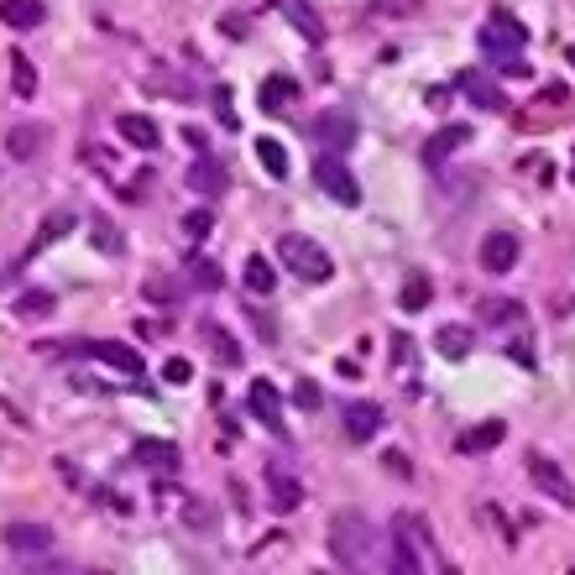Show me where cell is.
<instances>
[{
    "label": "cell",
    "instance_id": "cell-1",
    "mask_svg": "<svg viewBox=\"0 0 575 575\" xmlns=\"http://www.w3.org/2000/svg\"><path fill=\"white\" fill-rule=\"evenodd\" d=\"M377 549H382V534L361 513H340L330 523V555H335L340 570H372V565H382Z\"/></svg>",
    "mask_w": 575,
    "mask_h": 575
},
{
    "label": "cell",
    "instance_id": "cell-2",
    "mask_svg": "<svg viewBox=\"0 0 575 575\" xmlns=\"http://www.w3.org/2000/svg\"><path fill=\"white\" fill-rule=\"evenodd\" d=\"M476 42H481V53H487L497 68H508L513 79H523V74H528V63L518 58V53L528 48V27H523L518 16H508V11H492L487 21H481Z\"/></svg>",
    "mask_w": 575,
    "mask_h": 575
},
{
    "label": "cell",
    "instance_id": "cell-3",
    "mask_svg": "<svg viewBox=\"0 0 575 575\" xmlns=\"http://www.w3.org/2000/svg\"><path fill=\"white\" fill-rule=\"evenodd\" d=\"M278 262L293 272V278H304V283H330V272H335L330 251L319 241H309V236H298V230L278 236Z\"/></svg>",
    "mask_w": 575,
    "mask_h": 575
},
{
    "label": "cell",
    "instance_id": "cell-4",
    "mask_svg": "<svg viewBox=\"0 0 575 575\" xmlns=\"http://www.w3.org/2000/svg\"><path fill=\"white\" fill-rule=\"evenodd\" d=\"M314 183L325 189V199L345 204V210H351V204H361V183L351 178V168H345L340 157H319V163H314Z\"/></svg>",
    "mask_w": 575,
    "mask_h": 575
},
{
    "label": "cell",
    "instance_id": "cell-5",
    "mask_svg": "<svg viewBox=\"0 0 575 575\" xmlns=\"http://www.w3.org/2000/svg\"><path fill=\"white\" fill-rule=\"evenodd\" d=\"M528 476H534V487H539L549 502H555V508H575V487L565 481V471H560L549 455H539V450L528 455Z\"/></svg>",
    "mask_w": 575,
    "mask_h": 575
},
{
    "label": "cell",
    "instance_id": "cell-6",
    "mask_svg": "<svg viewBox=\"0 0 575 575\" xmlns=\"http://www.w3.org/2000/svg\"><path fill=\"white\" fill-rule=\"evenodd\" d=\"M246 408H251V419H257V424H267V434H288V424H283V398H278V387H272V382H251Z\"/></svg>",
    "mask_w": 575,
    "mask_h": 575
},
{
    "label": "cell",
    "instance_id": "cell-7",
    "mask_svg": "<svg viewBox=\"0 0 575 575\" xmlns=\"http://www.w3.org/2000/svg\"><path fill=\"white\" fill-rule=\"evenodd\" d=\"M340 424H345V434H351L356 445H366V440H377V434H382V408L366 403V398H356V403H345Z\"/></svg>",
    "mask_w": 575,
    "mask_h": 575
},
{
    "label": "cell",
    "instance_id": "cell-8",
    "mask_svg": "<svg viewBox=\"0 0 575 575\" xmlns=\"http://www.w3.org/2000/svg\"><path fill=\"white\" fill-rule=\"evenodd\" d=\"M6 549H16V555H48L53 549V528L48 523H6Z\"/></svg>",
    "mask_w": 575,
    "mask_h": 575
},
{
    "label": "cell",
    "instance_id": "cell-9",
    "mask_svg": "<svg viewBox=\"0 0 575 575\" xmlns=\"http://www.w3.org/2000/svg\"><path fill=\"white\" fill-rule=\"evenodd\" d=\"M314 136L325 147H335V152H351L356 147V115H345V110H325L314 121Z\"/></svg>",
    "mask_w": 575,
    "mask_h": 575
},
{
    "label": "cell",
    "instance_id": "cell-10",
    "mask_svg": "<svg viewBox=\"0 0 575 575\" xmlns=\"http://www.w3.org/2000/svg\"><path fill=\"white\" fill-rule=\"evenodd\" d=\"M42 142H48V126L42 121H21L6 131V157L11 163H32V157L42 152Z\"/></svg>",
    "mask_w": 575,
    "mask_h": 575
},
{
    "label": "cell",
    "instance_id": "cell-11",
    "mask_svg": "<svg viewBox=\"0 0 575 575\" xmlns=\"http://www.w3.org/2000/svg\"><path fill=\"white\" fill-rule=\"evenodd\" d=\"M481 267H487V272L518 267V236H513V230H492V236L481 241Z\"/></svg>",
    "mask_w": 575,
    "mask_h": 575
},
{
    "label": "cell",
    "instance_id": "cell-12",
    "mask_svg": "<svg viewBox=\"0 0 575 575\" xmlns=\"http://www.w3.org/2000/svg\"><path fill=\"white\" fill-rule=\"evenodd\" d=\"M115 131H121V142H131L136 152H152V147H163V131H157V121L152 115H121V121H115Z\"/></svg>",
    "mask_w": 575,
    "mask_h": 575
},
{
    "label": "cell",
    "instance_id": "cell-13",
    "mask_svg": "<svg viewBox=\"0 0 575 575\" xmlns=\"http://www.w3.org/2000/svg\"><path fill=\"white\" fill-rule=\"evenodd\" d=\"M455 89H460L466 100H476L481 110H502V105H508V100H502V89H497L487 74H481V68H466V74L455 79Z\"/></svg>",
    "mask_w": 575,
    "mask_h": 575
},
{
    "label": "cell",
    "instance_id": "cell-14",
    "mask_svg": "<svg viewBox=\"0 0 575 575\" xmlns=\"http://www.w3.org/2000/svg\"><path fill=\"white\" fill-rule=\"evenodd\" d=\"M502 440H508V424H502V419H487V424H476V429L460 434L455 450H460V455H487V450H497Z\"/></svg>",
    "mask_w": 575,
    "mask_h": 575
},
{
    "label": "cell",
    "instance_id": "cell-15",
    "mask_svg": "<svg viewBox=\"0 0 575 575\" xmlns=\"http://www.w3.org/2000/svg\"><path fill=\"white\" fill-rule=\"evenodd\" d=\"M267 497H272V508H278V513H293L298 508V502H304V487H298V476H288L283 466H267Z\"/></svg>",
    "mask_w": 575,
    "mask_h": 575
},
{
    "label": "cell",
    "instance_id": "cell-16",
    "mask_svg": "<svg viewBox=\"0 0 575 575\" xmlns=\"http://www.w3.org/2000/svg\"><path fill=\"white\" fill-rule=\"evenodd\" d=\"M84 356H95V361L115 366V372H126V377H142V356H136L131 345H121V340H100V345H84Z\"/></svg>",
    "mask_w": 575,
    "mask_h": 575
},
{
    "label": "cell",
    "instance_id": "cell-17",
    "mask_svg": "<svg viewBox=\"0 0 575 575\" xmlns=\"http://www.w3.org/2000/svg\"><path fill=\"white\" fill-rule=\"evenodd\" d=\"M42 16H48V6H42V0H0V21H6L11 32L42 27Z\"/></svg>",
    "mask_w": 575,
    "mask_h": 575
},
{
    "label": "cell",
    "instance_id": "cell-18",
    "mask_svg": "<svg viewBox=\"0 0 575 575\" xmlns=\"http://www.w3.org/2000/svg\"><path fill=\"white\" fill-rule=\"evenodd\" d=\"M460 142H471V131H466V126H445L440 136H429V142H424V163H429V168H440Z\"/></svg>",
    "mask_w": 575,
    "mask_h": 575
},
{
    "label": "cell",
    "instance_id": "cell-19",
    "mask_svg": "<svg viewBox=\"0 0 575 575\" xmlns=\"http://www.w3.org/2000/svg\"><path fill=\"white\" fill-rule=\"evenodd\" d=\"M131 460L157 466V471H173V466H178V450H173L168 440H136V445H131Z\"/></svg>",
    "mask_w": 575,
    "mask_h": 575
},
{
    "label": "cell",
    "instance_id": "cell-20",
    "mask_svg": "<svg viewBox=\"0 0 575 575\" xmlns=\"http://www.w3.org/2000/svg\"><path fill=\"white\" fill-rule=\"evenodd\" d=\"M471 345H476V335L466 325H440V335H434V351H440L445 361H460Z\"/></svg>",
    "mask_w": 575,
    "mask_h": 575
},
{
    "label": "cell",
    "instance_id": "cell-21",
    "mask_svg": "<svg viewBox=\"0 0 575 575\" xmlns=\"http://www.w3.org/2000/svg\"><path fill=\"white\" fill-rule=\"evenodd\" d=\"M189 189H194V194H204V199L220 194V189H225V168H220V163H210V157H199V163L189 168Z\"/></svg>",
    "mask_w": 575,
    "mask_h": 575
},
{
    "label": "cell",
    "instance_id": "cell-22",
    "mask_svg": "<svg viewBox=\"0 0 575 575\" xmlns=\"http://www.w3.org/2000/svg\"><path fill=\"white\" fill-rule=\"evenodd\" d=\"M262 110H272V115H278V110H288V100H298V84L288 79V74H272L267 84H262Z\"/></svg>",
    "mask_w": 575,
    "mask_h": 575
},
{
    "label": "cell",
    "instance_id": "cell-23",
    "mask_svg": "<svg viewBox=\"0 0 575 575\" xmlns=\"http://www.w3.org/2000/svg\"><path fill=\"white\" fill-rule=\"evenodd\" d=\"M11 89H16V100H32L37 95V68L27 53H11Z\"/></svg>",
    "mask_w": 575,
    "mask_h": 575
},
{
    "label": "cell",
    "instance_id": "cell-24",
    "mask_svg": "<svg viewBox=\"0 0 575 575\" xmlns=\"http://www.w3.org/2000/svg\"><path fill=\"white\" fill-rule=\"evenodd\" d=\"M257 163L272 173V178H288V152L278 136H257Z\"/></svg>",
    "mask_w": 575,
    "mask_h": 575
},
{
    "label": "cell",
    "instance_id": "cell-25",
    "mask_svg": "<svg viewBox=\"0 0 575 575\" xmlns=\"http://www.w3.org/2000/svg\"><path fill=\"white\" fill-rule=\"evenodd\" d=\"M89 241H95L100 251H105V257H121V251H126V241H121V230H115L105 215H95V220H89Z\"/></svg>",
    "mask_w": 575,
    "mask_h": 575
},
{
    "label": "cell",
    "instance_id": "cell-26",
    "mask_svg": "<svg viewBox=\"0 0 575 575\" xmlns=\"http://www.w3.org/2000/svg\"><path fill=\"white\" fill-rule=\"evenodd\" d=\"M246 288L257 293V298H267L272 288H278V272H272L267 257H251V262H246Z\"/></svg>",
    "mask_w": 575,
    "mask_h": 575
},
{
    "label": "cell",
    "instance_id": "cell-27",
    "mask_svg": "<svg viewBox=\"0 0 575 575\" xmlns=\"http://www.w3.org/2000/svg\"><path fill=\"white\" fill-rule=\"evenodd\" d=\"M283 16H288V21H293V27L304 32L309 42H325V21H319L309 6H298V0H293V6H283Z\"/></svg>",
    "mask_w": 575,
    "mask_h": 575
},
{
    "label": "cell",
    "instance_id": "cell-28",
    "mask_svg": "<svg viewBox=\"0 0 575 575\" xmlns=\"http://www.w3.org/2000/svg\"><path fill=\"white\" fill-rule=\"evenodd\" d=\"M16 314L21 319H42V314H53V293L48 288H27L16 298Z\"/></svg>",
    "mask_w": 575,
    "mask_h": 575
},
{
    "label": "cell",
    "instance_id": "cell-29",
    "mask_svg": "<svg viewBox=\"0 0 575 575\" xmlns=\"http://www.w3.org/2000/svg\"><path fill=\"white\" fill-rule=\"evenodd\" d=\"M204 340L215 345V356H220V366H241V345L230 340V335H225L220 325H204Z\"/></svg>",
    "mask_w": 575,
    "mask_h": 575
},
{
    "label": "cell",
    "instance_id": "cell-30",
    "mask_svg": "<svg viewBox=\"0 0 575 575\" xmlns=\"http://www.w3.org/2000/svg\"><path fill=\"white\" fill-rule=\"evenodd\" d=\"M429 298H434V283L424 278V272H413V278L403 283V309H424Z\"/></svg>",
    "mask_w": 575,
    "mask_h": 575
},
{
    "label": "cell",
    "instance_id": "cell-31",
    "mask_svg": "<svg viewBox=\"0 0 575 575\" xmlns=\"http://www.w3.org/2000/svg\"><path fill=\"white\" fill-rule=\"evenodd\" d=\"M189 283H194V288H220V267L204 262V257H194V262H189Z\"/></svg>",
    "mask_w": 575,
    "mask_h": 575
},
{
    "label": "cell",
    "instance_id": "cell-32",
    "mask_svg": "<svg viewBox=\"0 0 575 575\" xmlns=\"http://www.w3.org/2000/svg\"><path fill=\"white\" fill-rule=\"evenodd\" d=\"M419 11H424V0H377V16H393V21H408Z\"/></svg>",
    "mask_w": 575,
    "mask_h": 575
},
{
    "label": "cell",
    "instance_id": "cell-33",
    "mask_svg": "<svg viewBox=\"0 0 575 575\" xmlns=\"http://www.w3.org/2000/svg\"><path fill=\"white\" fill-rule=\"evenodd\" d=\"M481 319H487V325H502V319H518V304H508V298H487V304H481Z\"/></svg>",
    "mask_w": 575,
    "mask_h": 575
},
{
    "label": "cell",
    "instance_id": "cell-34",
    "mask_svg": "<svg viewBox=\"0 0 575 575\" xmlns=\"http://www.w3.org/2000/svg\"><path fill=\"white\" fill-rule=\"evenodd\" d=\"M68 225H74V215H53L48 225H42V236L32 241V251H42V246H53V241L63 236V230H68Z\"/></svg>",
    "mask_w": 575,
    "mask_h": 575
},
{
    "label": "cell",
    "instance_id": "cell-35",
    "mask_svg": "<svg viewBox=\"0 0 575 575\" xmlns=\"http://www.w3.org/2000/svg\"><path fill=\"white\" fill-rule=\"evenodd\" d=\"M210 210H194V215H183V236H189V241H204V236H210Z\"/></svg>",
    "mask_w": 575,
    "mask_h": 575
},
{
    "label": "cell",
    "instance_id": "cell-36",
    "mask_svg": "<svg viewBox=\"0 0 575 575\" xmlns=\"http://www.w3.org/2000/svg\"><path fill=\"white\" fill-rule=\"evenodd\" d=\"M215 115L225 131H236V105H230V89H215Z\"/></svg>",
    "mask_w": 575,
    "mask_h": 575
},
{
    "label": "cell",
    "instance_id": "cell-37",
    "mask_svg": "<svg viewBox=\"0 0 575 575\" xmlns=\"http://www.w3.org/2000/svg\"><path fill=\"white\" fill-rule=\"evenodd\" d=\"M163 377H168V382H189V377H194V366L183 361V356H173V361L163 366Z\"/></svg>",
    "mask_w": 575,
    "mask_h": 575
},
{
    "label": "cell",
    "instance_id": "cell-38",
    "mask_svg": "<svg viewBox=\"0 0 575 575\" xmlns=\"http://www.w3.org/2000/svg\"><path fill=\"white\" fill-rule=\"evenodd\" d=\"M298 403H304V408H319V387L314 382H298V393H293Z\"/></svg>",
    "mask_w": 575,
    "mask_h": 575
},
{
    "label": "cell",
    "instance_id": "cell-39",
    "mask_svg": "<svg viewBox=\"0 0 575 575\" xmlns=\"http://www.w3.org/2000/svg\"><path fill=\"white\" fill-rule=\"evenodd\" d=\"M147 293H152V298H173L178 288H173L168 278H147Z\"/></svg>",
    "mask_w": 575,
    "mask_h": 575
},
{
    "label": "cell",
    "instance_id": "cell-40",
    "mask_svg": "<svg viewBox=\"0 0 575 575\" xmlns=\"http://www.w3.org/2000/svg\"><path fill=\"white\" fill-rule=\"evenodd\" d=\"M565 58H570V63H575V48H570V53H565Z\"/></svg>",
    "mask_w": 575,
    "mask_h": 575
}]
</instances>
